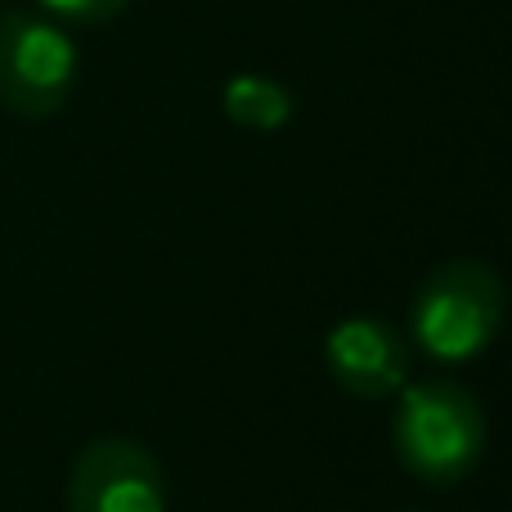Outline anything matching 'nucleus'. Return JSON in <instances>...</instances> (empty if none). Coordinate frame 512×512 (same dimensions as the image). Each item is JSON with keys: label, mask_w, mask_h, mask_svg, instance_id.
<instances>
[{"label": "nucleus", "mask_w": 512, "mask_h": 512, "mask_svg": "<svg viewBox=\"0 0 512 512\" xmlns=\"http://www.w3.org/2000/svg\"><path fill=\"white\" fill-rule=\"evenodd\" d=\"M396 423H391V441L396 454L418 481L436 490H450L477 472L486 459V409L468 387L450 378H427L414 387L396 391Z\"/></svg>", "instance_id": "1"}, {"label": "nucleus", "mask_w": 512, "mask_h": 512, "mask_svg": "<svg viewBox=\"0 0 512 512\" xmlns=\"http://www.w3.org/2000/svg\"><path fill=\"white\" fill-rule=\"evenodd\" d=\"M221 104H225V117L234 126H243V131H279L292 117L288 86H279L274 77H256V72L225 81Z\"/></svg>", "instance_id": "6"}, {"label": "nucleus", "mask_w": 512, "mask_h": 512, "mask_svg": "<svg viewBox=\"0 0 512 512\" xmlns=\"http://www.w3.org/2000/svg\"><path fill=\"white\" fill-rule=\"evenodd\" d=\"M68 512H167V472L126 436H99L77 454Z\"/></svg>", "instance_id": "4"}, {"label": "nucleus", "mask_w": 512, "mask_h": 512, "mask_svg": "<svg viewBox=\"0 0 512 512\" xmlns=\"http://www.w3.org/2000/svg\"><path fill=\"white\" fill-rule=\"evenodd\" d=\"M50 14L68 18V23H108V18H117L131 0H41Z\"/></svg>", "instance_id": "7"}, {"label": "nucleus", "mask_w": 512, "mask_h": 512, "mask_svg": "<svg viewBox=\"0 0 512 512\" xmlns=\"http://www.w3.org/2000/svg\"><path fill=\"white\" fill-rule=\"evenodd\" d=\"M324 364L342 391L360 400H387L409 382V337L387 319L351 315L328 328Z\"/></svg>", "instance_id": "5"}, {"label": "nucleus", "mask_w": 512, "mask_h": 512, "mask_svg": "<svg viewBox=\"0 0 512 512\" xmlns=\"http://www.w3.org/2000/svg\"><path fill=\"white\" fill-rule=\"evenodd\" d=\"M508 292L495 265L454 256L418 283L409 301V337L436 364H468L495 346L504 328Z\"/></svg>", "instance_id": "2"}, {"label": "nucleus", "mask_w": 512, "mask_h": 512, "mask_svg": "<svg viewBox=\"0 0 512 512\" xmlns=\"http://www.w3.org/2000/svg\"><path fill=\"white\" fill-rule=\"evenodd\" d=\"M77 86V45L63 27L36 14L0 18V108L27 122L63 113Z\"/></svg>", "instance_id": "3"}]
</instances>
